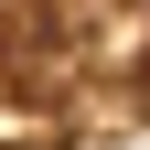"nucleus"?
<instances>
[{"label": "nucleus", "mask_w": 150, "mask_h": 150, "mask_svg": "<svg viewBox=\"0 0 150 150\" xmlns=\"http://www.w3.org/2000/svg\"><path fill=\"white\" fill-rule=\"evenodd\" d=\"M139 107H150V22H139Z\"/></svg>", "instance_id": "f257e3e1"}]
</instances>
